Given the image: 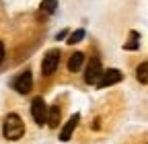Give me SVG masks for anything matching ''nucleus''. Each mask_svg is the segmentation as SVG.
Instances as JSON below:
<instances>
[{"label": "nucleus", "instance_id": "11", "mask_svg": "<svg viewBox=\"0 0 148 144\" xmlns=\"http://www.w3.org/2000/svg\"><path fill=\"white\" fill-rule=\"evenodd\" d=\"M138 47H140V33H138V31H132V33H130V41L123 43V49H127V51H136Z\"/></svg>", "mask_w": 148, "mask_h": 144}, {"label": "nucleus", "instance_id": "13", "mask_svg": "<svg viewBox=\"0 0 148 144\" xmlns=\"http://www.w3.org/2000/svg\"><path fill=\"white\" fill-rule=\"evenodd\" d=\"M56 8H58V0H43L41 2V10L47 12V14L56 12Z\"/></svg>", "mask_w": 148, "mask_h": 144}, {"label": "nucleus", "instance_id": "10", "mask_svg": "<svg viewBox=\"0 0 148 144\" xmlns=\"http://www.w3.org/2000/svg\"><path fill=\"white\" fill-rule=\"evenodd\" d=\"M136 80L140 84H148V60H144L136 66Z\"/></svg>", "mask_w": 148, "mask_h": 144}, {"label": "nucleus", "instance_id": "7", "mask_svg": "<svg viewBox=\"0 0 148 144\" xmlns=\"http://www.w3.org/2000/svg\"><path fill=\"white\" fill-rule=\"evenodd\" d=\"M78 121H80V115L74 113V115L64 123V128H62V132H60V140H62V142H68V140L72 138V134H74V130H76Z\"/></svg>", "mask_w": 148, "mask_h": 144}, {"label": "nucleus", "instance_id": "16", "mask_svg": "<svg viewBox=\"0 0 148 144\" xmlns=\"http://www.w3.org/2000/svg\"><path fill=\"white\" fill-rule=\"evenodd\" d=\"M146 144H148V142H146Z\"/></svg>", "mask_w": 148, "mask_h": 144}, {"label": "nucleus", "instance_id": "6", "mask_svg": "<svg viewBox=\"0 0 148 144\" xmlns=\"http://www.w3.org/2000/svg\"><path fill=\"white\" fill-rule=\"evenodd\" d=\"M121 78H123V74H121L117 68H107V70H103V74H101L97 86H99V88H107V86H111V84L121 82Z\"/></svg>", "mask_w": 148, "mask_h": 144}, {"label": "nucleus", "instance_id": "12", "mask_svg": "<svg viewBox=\"0 0 148 144\" xmlns=\"http://www.w3.org/2000/svg\"><path fill=\"white\" fill-rule=\"evenodd\" d=\"M84 39V29H76V31H72L70 35H68V45H76L78 41H82Z\"/></svg>", "mask_w": 148, "mask_h": 144}, {"label": "nucleus", "instance_id": "15", "mask_svg": "<svg viewBox=\"0 0 148 144\" xmlns=\"http://www.w3.org/2000/svg\"><path fill=\"white\" fill-rule=\"evenodd\" d=\"M4 56H6V49H4V43L0 41V66H2V62H4Z\"/></svg>", "mask_w": 148, "mask_h": 144}, {"label": "nucleus", "instance_id": "14", "mask_svg": "<svg viewBox=\"0 0 148 144\" xmlns=\"http://www.w3.org/2000/svg\"><path fill=\"white\" fill-rule=\"evenodd\" d=\"M68 35H70V33H68V29H62L58 35H56V39H58V41H62V39H66V37H68Z\"/></svg>", "mask_w": 148, "mask_h": 144}, {"label": "nucleus", "instance_id": "5", "mask_svg": "<svg viewBox=\"0 0 148 144\" xmlns=\"http://www.w3.org/2000/svg\"><path fill=\"white\" fill-rule=\"evenodd\" d=\"M12 86H14V91H16V93L27 95L31 88H33V74H31V70H23L21 74L14 78Z\"/></svg>", "mask_w": 148, "mask_h": 144}, {"label": "nucleus", "instance_id": "9", "mask_svg": "<svg viewBox=\"0 0 148 144\" xmlns=\"http://www.w3.org/2000/svg\"><path fill=\"white\" fill-rule=\"evenodd\" d=\"M62 121V109H60V105H51L47 107V125L53 130V128H58Z\"/></svg>", "mask_w": 148, "mask_h": 144}, {"label": "nucleus", "instance_id": "4", "mask_svg": "<svg viewBox=\"0 0 148 144\" xmlns=\"http://www.w3.org/2000/svg\"><path fill=\"white\" fill-rule=\"evenodd\" d=\"M58 64H60V49H49L43 56V62H41V74L51 76L58 70Z\"/></svg>", "mask_w": 148, "mask_h": 144}, {"label": "nucleus", "instance_id": "1", "mask_svg": "<svg viewBox=\"0 0 148 144\" xmlns=\"http://www.w3.org/2000/svg\"><path fill=\"white\" fill-rule=\"evenodd\" d=\"M2 134L6 140L14 142V140H21L25 136V121L21 119L18 113H8L2 121Z\"/></svg>", "mask_w": 148, "mask_h": 144}, {"label": "nucleus", "instance_id": "3", "mask_svg": "<svg viewBox=\"0 0 148 144\" xmlns=\"http://www.w3.org/2000/svg\"><path fill=\"white\" fill-rule=\"evenodd\" d=\"M31 117L37 125H45L47 123V105L43 97H35L31 101Z\"/></svg>", "mask_w": 148, "mask_h": 144}, {"label": "nucleus", "instance_id": "8", "mask_svg": "<svg viewBox=\"0 0 148 144\" xmlns=\"http://www.w3.org/2000/svg\"><path fill=\"white\" fill-rule=\"evenodd\" d=\"M68 72H72V74H76V72H80V68L84 66V53L82 51H74L70 53V58H68Z\"/></svg>", "mask_w": 148, "mask_h": 144}, {"label": "nucleus", "instance_id": "2", "mask_svg": "<svg viewBox=\"0 0 148 144\" xmlns=\"http://www.w3.org/2000/svg\"><path fill=\"white\" fill-rule=\"evenodd\" d=\"M103 74V64H101V58L99 56H90L86 68H84V82L86 84H97L99 78Z\"/></svg>", "mask_w": 148, "mask_h": 144}]
</instances>
